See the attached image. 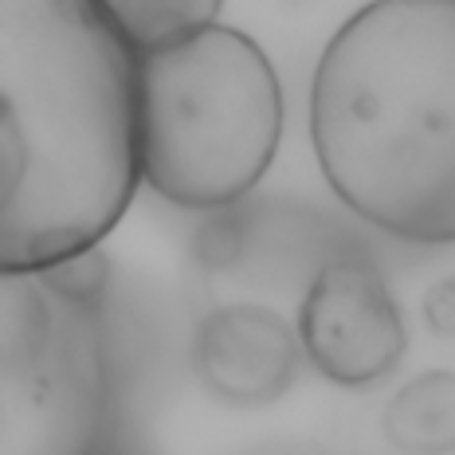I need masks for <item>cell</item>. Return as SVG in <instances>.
I'll use <instances>...</instances> for the list:
<instances>
[{
    "label": "cell",
    "instance_id": "obj_9",
    "mask_svg": "<svg viewBox=\"0 0 455 455\" xmlns=\"http://www.w3.org/2000/svg\"><path fill=\"white\" fill-rule=\"evenodd\" d=\"M240 255V224L232 216H216L196 232V259L204 267H228Z\"/></svg>",
    "mask_w": 455,
    "mask_h": 455
},
{
    "label": "cell",
    "instance_id": "obj_8",
    "mask_svg": "<svg viewBox=\"0 0 455 455\" xmlns=\"http://www.w3.org/2000/svg\"><path fill=\"white\" fill-rule=\"evenodd\" d=\"M99 4L126 32V40L141 55H149L157 47H169L212 28L224 0H99Z\"/></svg>",
    "mask_w": 455,
    "mask_h": 455
},
{
    "label": "cell",
    "instance_id": "obj_6",
    "mask_svg": "<svg viewBox=\"0 0 455 455\" xmlns=\"http://www.w3.org/2000/svg\"><path fill=\"white\" fill-rule=\"evenodd\" d=\"M299 346V334L283 315L255 302H235L201 318L193 338V365L208 393L235 409H255L291 388Z\"/></svg>",
    "mask_w": 455,
    "mask_h": 455
},
{
    "label": "cell",
    "instance_id": "obj_3",
    "mask_svg": "<svg viewBox=\"0 0 455 455\" xmlns=\"http://www.w3.org/2000/svg\"><path fill=\"white\" fill-rule=\"evenodd\" d=\"M283 87L248 32L212 24L141 55V173L181 208H228L271 169Z\"/></svg>",
    "mask_w": 455,
    "mask_h": 455
},
{
    "label": "cell",
    "instance_id": "obj_5",
    "mask_svg": "<svg viewBox=\"0 0 455 455\" xmlns=\"http://www.w3.org/2000/svg\"><path fill=\"white\" fill-rule=\"evenodd\" d=\"M299 341L326 381L362 388L401 365L409 334L385 275L369 259H334L299 307Z\"/></svg>",
    "mask_w": 455,
    "mask_h": 455
},
{
    "label": "cell",
    "instance_id": "obj_7",
    "mask_svg": "<svg viewBox=\"0 0 455 455\" xmlns=\"http://www.w3.org/2000/svg\"><path fill=\"white\" fill-rule=\"evenodd\" d=\"M385 440L401 451L455 448V373L412 377L385 409Z\"/></svg>",
    "mask_w": 455,
    "mask_h": 455
},
{
    "label": "cell",
    "instance_id": "obj_4",
    "mask_svg": "<svg viewBox=\"0 0 455 455\" xmlns=\"http://www.w3.org/2000/svg\"><path fill=\"white\" fill-rule=\"evenodd\" d=\"M114 377L107 302L75 299L52 275L0 279V448L4 455H79L107 448Z\"/></svg>",
    "mask_w": 455,
    "mask_h": 455
},
{
    "label": "cell",
    "instance_id": "obj_10",
    "mask_svg": "<svg viewBox=\"0 0 455 455\" xmlns=\"http://www.w3.org/2000/svg\"><path fill=\"white\" fill-rule=\"evenodd\" d=\"M424 322L443 338H455V279H440L424 295Z\"/></svg>",
    "mask_w": 455,
    "mask_h": 455
},
{
    "label": "cell",
    "instance_id": "obj_2",
    "mask_svg": "<svg viewBox=\"0 0 455 455\" xmlns=\"http://www.w3.org/2000/svg\"><path fill=\"white\" fill-rule=\"evenodd\" d=\"M310 141L334 196L409 243H455V0H373L326 44Z\"/></svg>",
    "mask_w": 455,
    "mask_h": 455
},
{
    "label": "cell",
    "instance_id": "obj_1",
    "mask_svg": "<svg viewBox=\"0 0 455 455\" xmlns=\"http://www.w3.org/2000/svg\"><path fill=\"white\" fill-rule=\"evenodd\" d=\"M141 177L126 32L99 0H0V271L99 248Z\"/></svg>",
    "mask_w": 455,
    "mask_h": 455
}]
</instances>
